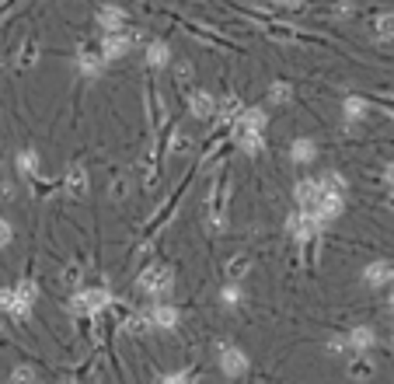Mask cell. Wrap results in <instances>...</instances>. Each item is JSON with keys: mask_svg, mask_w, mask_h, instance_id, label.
Wrapping results in <instances>:
<instances>
[{"mask_svg": "<svg viewBox=\"0 0 394 384\" xmlns=\"http://www.w3.org/2000/svg\"><path fill=\"white\" fill-rule=\"evenodd\" d=\"M136 32H129V25L126 28H119V32H101V52H105V60L108 63H116V60H126L129 52H133V46H136Z\"/></svg>", "mask_w": 394, "mask_h": 384, "instance_id": "8992f818", "label": "cell"}, {"mask_svg": "<svg viewBox=\"0 0 394 384\" xmlns=\"http://www.w3.org/2000/svg\"><path fill=\"white\" fill-rule=\"evenodd\" d=\"M318 192H321V182H318V179H300V182L293 185V203H297V210L307 213V210L314 206Z\"/></svg>", "mask_w": 394, "mask_h": 384, "instance_id": "d6986e66", "label": "cell"}, {"mask_svg": "<svg viewBox=\"0 0 394 384\" xmlns=\"http://www.w3.org/2000/svg\"><path fill=\"white\" fill-rule=\"evenodd\" d=\"M39 377V370L32 367V363H18L14 370H11V381H35Z\"/></svg>", "mask_w": 394, "mask_h": 384, "instance_id": "1f68e13d", "label": "cell"}, {"mask_svg": "<svg viewBox=\"0 0 394 384\" xmlns=\"http://www.w3.org/2000/svg\"><path fill=\"white\" fill-rule=\"evenodd\" d=\"M112 304H116V297H112L108 287H77L67 301V307L77 314V318H98L101 311H108Z\"/></svg>", "mask_w": 394, "mask_h": 384, "instance_id": "3957f363", "label": "cell"}, {"mask_svg": "<svg viewBox=\"0 0 394 384\" xmlns=\"http://www.w3.org/2000/svg\"><path fill=\"white\" fill-rule=\"evenodd\" d=\"M94 21H98L101 32H119V28L129 25V11L126 8H116V4H101L94 11Z\"/></svg>", "mask_w": 394, "mask_h": 384, "instance_id": "5bb4252c", "label": "cell"}, {"mask_svg": "<svg viewBox=\"0 0 394 384\" xmlns=\"http://www.w3.org/2000/svg\"><path fill=\"white\" fill-rule=\"evenodd\" d=\"M391 311H394V294H391Z\"/></svg>", "mask_w": 394, "mask_h": 384, "instance_id": "d590c367", "label": "cell"}, {"mask_svg": "<svg viewBox=\"0 0 394 384\" xmlns=\"http://www.w3.org/2000/svg\"><path fill=\"white\" fill-rule=\"evenodd\" d=\"M220 304L227 307V311L245 307V287L238 280H227V283H223V290H220Z\"/></svg>", "mask_w": 394, "mask_h": 384, "instance_id": "603a6c76", "label": "cell"}, {"mask_svg": "<svg viewBox=\"0 0 394 384\" xmlns=\"http://www.w3.org/2000/svg\"><path fill=\"white\" fill-rule=\"evenodd\" d=\"M366 112H370V101H366L363 94H346V98H342V119H346V126L363 123Z\"/></svg>", "mask_w": 394, "mask_h": 384, "instance_id": "2e32d148", "label": "cell"}, {"mask_svg": "<svg viewBox=\"0 0 394 384\" xmlns=\"http://www.w3.org/2000/svg\"><path fill=\"white\" fill-rule=\"evenodd\" d=\"M227 172H216L213 182H209V192H206V228L213 234H220L227 228Z\"/></svg>", "mask_w": 394, "mask_h": 384, "instance_id": "277c9868", "label": "cell"}, {"mask_svg": "<svg viewBox=\"0 0 394 384\" xmlns=\"http://www.w3.org/2000/svg\"><path fill=\"white\" fill-rule=\"evenodd\" d=\"M35 301H39V283L32 276L18 280L14 287H0V311L11 318H28Z\"/></svg>", "mask_w": 394, "mask_h": 384, "instance_id": "7a4b0ae2", "label": "cell"}, {"mask_svg": "<svg viewBox=\"0 0 394 384\" xmlns=\"http://www.w3.org/2000/svg\"><path fill=\"white\" fill-rule=\"evenodd\" d=\"M346 343H349V353H370L377 346V332L370 325H353L346 332Z\"/></svg>", "mask_w": 394, "mask_h": 384, "instance_id": "9a60e30c", "label": "cell"}, {"mask_svg": "<svg viewBox=\"0 0 394 384\" xmlns=\"http://www.w3.org/2000/svg\"><path fill=\"white\" fill-rule=\"evenodd\" d=\"M328 353H331V356H342V353H349V343H346V336H331V339H328Z\"/></svg>", "mask_w": 394, "mask_h": 384, "instance_id": "d6a6232c", "label": "cell"}, {"mask_svg": "<svg viewBox=\"0 0 394 384\" xmlns=\"http://www.w3.org/2000/svg\"><path fill=\"white\" fill-rule=\"evenodd\" d=\"M63 192L70 196V199H87V185H91V179H87V168L81 161H70V168H67V175H63Z\"/></svg>", "mask_w": 394, "mask_h": 384, "instance_id": "8fae6325", "label": "cell"}, {"mask_svg": "<svg viewBox=\"0 0 394 384\" xmlns=\"http://www.w3.org/2000/svg\"><path fill=\"white\" fill-rule=\"evenodd\" d=\"M290 161L293 164H311V161H318V143L311 140V137H293V143H290Z\"/></svg>", "mask_w": 394, "mask_h": 384, "instance_id": "ffe728a7", "label": "cell"}, {"mask_svg": "<svg viewBox=\"0 0 394 384\" xmlns=\"http://www.w3.org/2000/svg\"><path fill=\"white\" fill-rule=\"evenodd\" d=\"M74 63H77V74H81L84 81H98V77L105 74V67H108L101 46H91V42H81V46H77Z\"/></svg>", "mask_w": 394, "mask_h": 384, "instance_id": "52a82bcc", "label": "cell"}, {"mask_svg": "<svg viewBox=\"0 0 394 384\" xmlns=\"http://www.w3.org/2000/svg\"><path fill=\"white\" fill-rule=\"evenodd\" d=\"M196 377V370H172V374H160V381H172V384H178V381H192Z\"/></svg>", "mask_w": 394, "mask_h": 384, "instance_id": "836d02e7", "label": "cell"}, {"mask_svg": "<svg viewBox=\"0 0 394 384\" xmlns=\"http://www.w3.org/2000/svg\"><path fill=\"white\" fill-rule=\"evenodd\" d=\"M216 367L223 377H245L251 370V356L234 343H216Z\"/></svg>", "mask_w": 394, "mask_h": 384, "instance_id": "5b68a950", "label": "cell"}, {"mask_svg": "<svg viewBox=\"0 0 394 384\" xmlns=\"http://www.w3.org/2000/svg\"><path fill=\"white\" fill-rule=\"evenodd\" d=\"M63 283H67L70 290H77V287L84 283V265H81V262H70V265L63 269Z\"/></svg>", "mask_w": 394, "mask_h": 384, "instance_id": "f1b7e54d", "label": "cell"}, {"mask_svg": "<svg viewBox=\"0 0 394 384\" xmlns=\"http://www.w3.org/2000/svg\"><path fill=\"white\" fill-rule=\"evenodd\" d=\"M265 130H269V112L262 105H245L231 126V133H265Z\"/></svg>", "mask_w": 394, "mask_h": 384, "instance_id": "30bf717a", "label": "cell"}, {"mask_svg": "<svg viewBox=\"0 0 394 384\" xmlns=\"http://www.w3.org/2000/svg\"><path fill=\"white\" fill-rule=\"evenodd\" d=\"M391 346H394V336H391Z\"/></svg>", "mask_w": 394, "mask_h": 384, "instance_id": "74e56055", "label": "cell"}, {"mask_svg": "<svg viewBox=\"0 0 394 384\" xmlns=\"http://www.w3.org/2000/svg\"><path fill=\"white\" fill-rule=\"evenodd\" d=\"M241 108H245V101H241L238 94H227V98H220V101H216V116H213V119H216L220 126H227V130H231Z\"/></svg>", "mask_w": 394, "mask_h": 384, "instance_id": "ac0fdd59", "label": "cell"}, {"mask_svg": "<svg viewBox=\"0 0 394 384\" xmlns=\"http://www.w3.org/2000/svg\"><path fill=\"white\" fill-rule=\"evenodd\" d=\"M11 241H14V224L8 221V216H0V252H4Z\"/></svg>", "mask_w": 394, "mask_h": 384, "instance_id": "4dcf8cb0", "label": "cell"}, {"mask_svg": "<svg viewBox=\"0 0 394 384\" xmlns=\"http://www.w3.org/2000/svg\"><path fill=\"white\" fill-rule=\"evenodd\" d=\"M293 4H304V0H293Z\"/></svg>", "mask_w": 394, "mask_h": 384, "instance_id": "8d00e7d4", "label": "cell"}, {"mask_svg": "<svg viewBox=\"0 0 394 384\" xmlns=\"http://www.w3.org/2000/svg\"><path fill=\"white\" fill-rule=\"evenodd\" d=\"M346 374H349V377H370V374H373V363L366 360V353H353Z\"/></svg>", "mask_w": 394, "mask_h": 384, "instance_id": "83f0119b", "label": "cell"}, {"mask_svg": "<svg viewBox=\"0 0 394 384\" xmlns=\"http://www.w3.org/2000/svg\"><path fill=\"white\" fill-rule=\"evenodd\" d=\"M248 269H251V255L248 252H241V255H234L231 262H227V280H245L248 276Z\"/></svg>", "mask_w": 394, "mask_h": 384, "instance_id": "4316f807", "label": "cell"}, {"mask_svg": "<svg viewBox=\"0 0 394 384\" xmlns=\"http://www.w3.org/2000/svg\"><path fill=\"white\" fill-rule=\"evenodd\" d=\"M321 228H324V224H318L314 216H311V213H304V210H297V213H290V216H287V234H290L293 241H300V245L318 241Z\"/></svg>", "mask_w": 394, "mask_h": 384, "instance_id": "9c48e42d", "label": "cell"}, {"mask_svg": "<svg viewBox=\"0 0 394 384\" xmlns=\"http://www.w3.org/2000/svg\"><path fill=\"white\" fill-rule=\"evenodd\" d=\"M370 28H373V35H377L380 42H391V39H394V11L377 14V18L370 21Z\"/></svg>", "mask_w": 394, "mask_h": 384, "instance_id": "d4e9b609", "label": "cell"}, {"mask_svg": "<svg viewBox=\"0 0 394 384\" xmlns=\"http://www.w3.org/2000/svg\"><path fill=\"white\" fill-rule=\"evenodd\" d=\"M143 67H147L150 74L172 67V46H167L164 39H150V42L143 46Z\"/></svg>", "mask_w": 394, "mask_h": 384, "instance_id": "4fadbf2b", "label": "cell"}, {"mask_svg": "<svg viewBox=\"0 0 394 384\" xmlns=\"http://www.w3.org/2000/svg\"><path fill=\"white\" fill-rule=\"evenodd\" d=\"M363 283H366V287H384V283H391V262H384V259L370 262V265L363 269Z\"/></svg>", "mask_w": 394, "mask_h": 384, "instance_id": "7402d4cb", "label": "cell"}, {"mask_svg": "<svg viewBox=\"0 0 394 384\" xmlns=\"http://www.w3.org/2000/svg\"><path fill=\"white\" fill-rule=\"evenodd\" d=\"M147 314H150V328H154V332H175V328L182 325V311L167 297L164 301H154L147 307Z\"/></svg>", "mask_w": 394, "mask_h": 384, "instance_id": "ba28073f", "label": "cell"}, {"mask_svg": "<svg viewBox=\"0 0 394 384\" xmlns=\"http://www.w3.org/2000/svg\"><path fill=\"white\" fill-rule=\"evenodd\" d=\"M172 290H175V269L167 262H150L140 269L136 294H143L147 301H164V297H172Z\"/></svg>", "mask_w": 394, "mask_h": 384, "instance_id": "6da1fadb", "label": "cell"}, {"mask_svg": "<svg viewBox=\"0 0 394 384\" xmlns=\"http://www.w3.org/2000/svg\"><path fill=\"white\" fill-rule=\"evenodd\" d=\"M185 101H189V116H192V119L209 123V119L216 116V101H220V98H216L213 91H203V88H199V91H189Z\"/></svg>", "mask_w": 394, "mask_h": 384, "instance_id": "7c38bea8", "label": "cell"}, {"mask_svg": "<svg viewBox=\"0 0 394 384\" xmlns=\"http://www.w3.org/2000/svg\"><path fill=\"white\" fill-rule=\"evenodd\" d=\"M14 172L25 179V182H35L39 179V150L35 147H25L14 154Z\"/></svg>", "mask_w": 394, "mask_h": 384, "instance_id": "e0dca14e", "label": "cell"}, {"mask_svg": "<svg viewBox=\"0 0 394 384\" xmlns=\"http://www.w3.org/2000/svg\"><path fill=\"white\" fill-rule=\"evenodd\" d=\"M189 143H192V140H189V133L175 130V133H172V140H167V154L178 157V154H185V150H189Z\"/></svg>", "mask_w": 394, "mask_h": 384, "instance_id": "f546056e", "label": "cell"}, {"mask_svg": "<svg viewBox=\"0 0 394 384\" xmlns=\"http://www.w3.org/2000/svg\"><path fill=\"white\" fill-rule=\"evenodd\" d=\"M35 60H39V42H35V39H25V42L18 46V52H14L11 67H14L18 74H25V70L35 67Z\"/></svg>", "mask_w": 394, "mask_h": 384, "instance_id": "44dd1931", "label": "cell"}, {"mask_svg": "<svg viewBox=\"0 0 394 384\" xmlns=\"http://www.w3.org/2000/svg\"><path fill=\"white\" fill-rule=\"evenodd\" d=\"M293 101V84L290 81H272L269 84V105H290Z\"/></svg>", "mask_w": 394, "mask_h": 384, "instance_id": "484cf974", "label": "cell"}, {"mask_svg": "<svg viewBox=\"0 0 394 384\" xmlns=\"http://www.w3.org/2000/svg\"><path fill=\"white\" fill-rule=\"evenodd\" d=\"M231 137L248 157H258L265 150V133H231Z\"/></svg>", "mask_w": 394, "mask_h": 384, "instance_id": "cb8c5ba5", "label": "cell"}, {"mask_svg": "<svg viewBox=\"0 0 394 384\" xmlns=\"http://www.w3.org/2000/svg\"><path fill=\"white\" fill-rule=\"evenodd\" d=\"M380 179H384V185H387V189L394 192V161H391L387 168H384V175H380Z\"/></svg>", "mask_w": 394, "mask_h": 384, "instance_id": "e575fe53", "label": "cell"}]
</instances>
